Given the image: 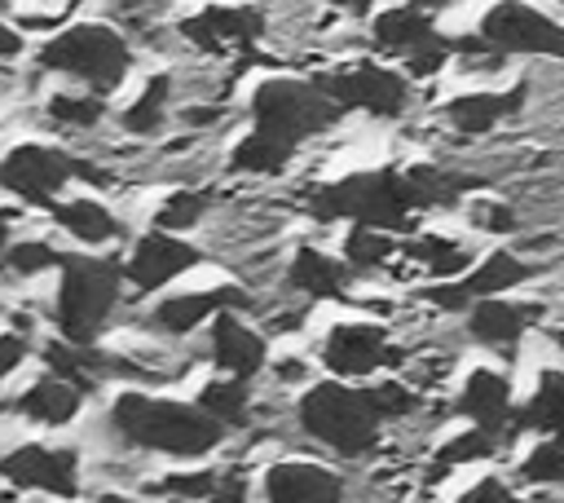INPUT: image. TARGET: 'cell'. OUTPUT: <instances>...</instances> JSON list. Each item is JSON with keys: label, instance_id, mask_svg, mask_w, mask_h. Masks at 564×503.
Instances as JSON below:
<instances>
[{"label": "cell", "instance_id": "cell-1", "mask_svg": "<svg viewBox=\"0 0 564 503\" xmlns=\"http://www.w3.org/2000/svg\"><path fill=\"white\" fill-rule=\"evenodd\" d=\"M476 185H480V176L441 172L432 163H419V168H405V172L379 168V172H352L335 185H322L308 199V212L317 221H352V225L392 234V229H410L419 212L445 207V203H454L458 194H467Z\"/></svg>", "mask_w": 564, "mask_h": 503}, {"label": "cell", "instance_id": "cell-2", "mask_svg": "<svg viewBox=\"0 0 564 503\" xmlns=\"http://www.w3.org/2000/svg\"><path fill=\"white\" fill-rule=\"evenodd\" d=\"M256 128L234 146L238 172H282L295 146L339 119V106L304 79H269L251 97Z\"/></svg>", "mask_w": 564, "mask_h": 503}, {"label": "cell", "instance_id": "cell-3", "mask_svg": "<svg viewBox=\"0 0 564 503\" xmlns=\"http://www.w3.org/2000/svg\"><path fill=\"white\" fill-rule=\"evenodd\" d=\"M110 424L123 441L141 450H163L176 459L207 454L220 441V419H212L203 406L167 402V397H145V393H119L110 406Z\"/></svg>", "mask_w": 564, "mask_h": 503}, {"label": "cell", "instance_id": "cell-4", "mask_svg": "<svg viewBox=\"0 0 564 503\" xmlns=\"http://www.w3.org/2000/svg\"><path fill=\"white\" fill-rule=\"evenodd\" d=\"M62 278H57V300H53V322L62 331V340L70 344H93L97 331L106 327L115 300H119V282H123V265L110 256H88V252H66L62 256Z\"/></svg>", "mask_w": 564, "mask_h": 503}, {"label": "cell", "instance_id": "cell-5", "mask_svg": "<svg viewBox=\"0 0 564 503\" xmlns=\"http://www.w3.org/2000/svg\"><path fill=\"white\" fill-rule=\"evenodd\" d=\"M40 66L79 79L93 93H115L132 66V49L106 22H75L40 49Z\"/></svg>", "mask_w": 564, "mask_h": 503}, {"label": "cell", "instance_id": "cell-6", "mask_svg": "<svg viewBox=\"0 0 564 503\" xmlns=\"http://www.w3.org/2000/svg\"><path fill=\"white\" fill-rule=\"evenodd\" d=\"M379 402L375 388H348V384H313L300 402V424L308 437L326 441L339 454H361L379 437Z\"/></svg>", "mask_w": 564, "mask_h": 503}, {"label": "cell", "instance_id": "cell-7", "mask_svg": "<svg viewBox=\"0 0 564 503\" xmlns=\"http://www.w3.org/2000/svg\"><path fill=\"white\" fill-rule=\"evenodd\" d=\"M317 88L339 106V110H366V115H379V119H397L410 101L405 93V79L388 66H375V62H357V66H344V71H330L317 79Z\"/></svg>", "mask_w": 564, "mask_h": 503}, {"label": "cell", "instance_id": "cell-8", "mask_svg": "<svg viewBox=\"0 0 564 503\" xmlns=\"http://www.w3.org/2000/svg\"><path fill=\"white\" fill-rule=\"evenodd\" d=\"M79 159H70L66 150H53V146H40V141H26V146H13L4 159H0V190L22 199V203H57V190L75 176Z\"/></svg>", "mask_w": 564, "mask_h": 503}, {"label": "cell", "instance_id": "cell-9", "mask_svg": "<svg viewBox=\"0 0 564 503\" xmlns=\"http://www.w3.org/2000/svg\"><path fill=\"white\" fill-rule=\"evenodd\" d=\"M480 44L489 53H546L564 57V26L520 0H502L480 22Z\"/></svg>", "mask_w": 564, "mask_h": 503}, {"label": "cell", "instance_id": "cell-10", "mask_svg": "<svg viewBox=\"0 0 564 503\" xmlns=\"http://www.w3.org/2000/svg\"><path fill=\"white\" fill-rule=\"evenodd\" d=\"M0 477L18 490H40L53 499H75L79 494V454L70 446H13L0 454Z\"/></svg>", "mask_w": 564, "mask_h": 503}, {"label": "cell", "instance_id": "cell-11", "mask_svg": "<svg viewBox=\"0 0 564 503\" xmlns=\"http://www.w3.org/2000/svg\"><path fill=\"white\" fill-rule=\"evenodd\" d=\"M375 44L388 49V53H401L405 66H410V75H436L441 62H445V53L454 49L445 35H436L432 18L423 9H414V4L379 13L375 18Z\"/></svg>", "mask_w": 564, "mask_h": 503}, {"label": "cell", "instance_id": "cell-12", "mask_svg": "<svg viewBox=\"0 0 564 503\" xmlns=\"http://www.w3.org/2000/svg\"><path fill=\"white\" fill-rule=\"evenodd\" d=\"M189 265H198L194 243H181L176 234L154 229V234H145V238L132 247V256H128V265H123V278H128L137 291H159L163 282H172V278L185 274Z\"/></svg>", "mask_w": 564, "mask_h": 503}, {"label": "cell", "instance_id": "cell-13", "mask_svg": "<svg viewBox=\"0 0 564 503\" xmlns=\"http://www.w3.org/2000/svg\"><path fill=\"white\" fill-rule=\"evenodd\" d=\"M322 357H326V366L335 375H370V371L397 362V353L388 349L383 331L370 327V322H344V327H335L326 335Z\"/></svg>", "mask_w": 564, "mask_h": 503}, {"label": "cell", "instance_id": "cell-14", "mask_svg": "<svg viewBox=\"0 0 564 503\" xmlns=\"http://www.w3.org/2000/svg\"><path fill=\"white\" fill-rule=\"evenodd\" d=\"M181 31H185L189 44L212 49V53H220V49H242V44H251V40L264 31V13H260V9L212 4V9H203V13H194V18H185Z\"/></svg>", "mask_w": 564, "mask_h": 503}, {"label": "cell", "instance_id": "cell-15", "mask_svg": "<svg viewBox=\"0 0 564 503\" xmlns=\"http://www.w3.org/2000/svg\"><path fill=\"white\" fill-rule=\"evenodd\" d=\"M264 499L269 503H339L344 481L317 463H278L264 477Z\"/></svg>", "mask_w": 564, "mask_h": 503}, {"label": "cell", "instance_id": "cell-16", "mask_svg": "<svg viewBox=\"0 0 564 503\" xmlns=\"http://www.w3.org/2000/svg\"><path fill=\"white\" fill-rule=\"evenodd\" d=\"M247 304V291L238 287H212V291H189V296H172L154 309V322L172 335H185L194 331L198 322H207L212 313H229V309H242Z\"/></svg>", "mask_w": 564, "mask_h": 503}, {"label": "cell", "instance_id": "cell-17", "mask_svg": "<svg viewBox=\"0 0 564 503\" xmlns=\"http://www.w3.org/2000/svg\"><path fill=\"white\" fill-rule=\"evenodd\" d=\"M212 362L234 379H251L264 366V340L247 331L234 313H216L212 322Z\"/></svg>", "mask_w": 564, "mask_h": 503}, {"label": "cell", "instance_id": "cell-18", "mask_svg": "<svg viewBox=\"0 0 564 503\" xmlns=\"http://www.w3.org/2000/svg\"><path fill=\"white\" fill-rule=\"evenodd\" d=\"M79 402H84V393H79L70 379L40 375V379H35V384L13 402V410H18L22 419H31V424L62 428V424H70V419L79 415Z\"/></svg>", "mask_w": 564, "mask_h": 503}, {"label": "cell", "instance_id": "cell-19", "mask_svg": "<svg viewBox=\"0 0 564 503\" xmlns=\"http://www.w3.org/2000/svg\"><path fill=\"white\" fill-rule=\"evenodd\" d=\"M458 410L467 419H476V428L498 437L511 419V384L498 371H471V379L458 393Z\"/></svg>", "mask_w": 564, "mask_h": 503}, {"label": "cell", "instance_id": "cell-20", "mask_svg": "<svg viewBox=\"0 0 564 503\" xmlns=\"http://www.w3.org/2000/svg\"><path fill=\"white\" fill-rule=\"evenodd\" d=\"M524 97H529V84H516V88H507V93H467V97H454V101L445 106V119H449L458 132L476 137V132H489L498 119L516 115V110L524 106Z\"/></svg>", "mask_w": 564, "mask_h": 503}, {"label": "cell", "instance_id": "cell-21", "mask_svg": "<svg viewBox=\"0 0 564 503\" xmlns=\"http://www.w3.org/2000/svg\"><path fill=\"white\" fill-rule=\"evenodd\" d=\"M538 313H542V304H507V300L489 296V300L471 304L467 327H471V335L480 344H516L524 335V327L538 322Z\"/></svg>", "mask_w": 564, "mask_h": 503}, {"label": "cell", "instance_id": "cell-22", "mask_svg": "<svg viewBox=\"0 0 564 503\" xmlns=\"http://www.w3.org/2000/svg\"><path fill=\"white\" fill-rule=\"evenodd\" d=\"M48 212H53V221H57L70 238H79V243H88V247L119 234V221H115L110 207L97 203V199H62V203H48Z\"/></svg>", "mask_w": 564, "mask_h": 503}, {"label": "cell", "instance_id": "cell-23", "mask_svg": "<svg viewBox=\"0 0 564 503\" xmlns=\"http://www.w3.org/2000/svg\"><path fill=\"white\" fill-rule=\"evenodd\" d=\"M291 282L300 291L317 296V300H335L348 287V269L339 260H330L326 252H317V247H300L295 260H291Z\"/></svg>", "mask_w": 564, "mask_h": 503}, {"label": "cell", "instance_id": "cell-24", "mask_svg": "<svg viewBox=\"0 0 564 503\" xmlns=\"http://www.w3.org/2000/svg\"><path fill=\"white\" fill-rule=\"evenodd\" d=\"M524 278H529V265H524L520 256L494 252L480 269H471L467 278H458V291H463L467 304H471V300H489V296H498V291H507V287H516V282H524Z\"/></svg>", "mask_w": 564, "mask_h": 503}, {"label": "cell", "instance_id": "cell-25", "mask_svg": "<svg viewBox=\"0 0 564 503\" xmlns=\"http://www.w3.org/2000/svg\"><path fill=\"white\" fill-rule=\"evenodd\" d=\"M520 428H542L555 441H564V375L560 371H546L542 375L533 402L520 410Z\"/></svg>", "mask_w": 564, "mask_h": 503}, {"label": "cell", "instance_id": "cell-26", "mask_svg": "<svg viewBox=\"0 0 564 503\" xmlns=\"http://www.w3.org/2000/svg\"><path fill=\"white\" fill-rule=\"evenodd\" d=\"M405 252H410L414 260H423L436 278H458V274L467 269V260H471L467 247H458V243H449V238H432V234L405 243Z\"/></svg>", "mask_w": 564, "mask_h": 503}, {"label": "cell", "instance_id": "cell-27", "mask_svg": "<svg viewBox=\"0 0 564 503\" xmlns=\"http://www.w3.org/2000/svg\"><path fill=\"white\" fill-rule=\"evenodd\" d=\"M167 93H172V79L167 75H154L145 88H141V97L123 110V128L128 132H154L159 124H163V110H167Z\"/></svg>", "mask_w": 564, "mask_h": 503}, {"label": "cell", "instance_id": "cell-28", "mask_svg": "<svg viewBox=\"0 0 564 503\" xmlns=\"http://www.w3.org/2000/svg\"><path fill=\"white\" fill-rule=\"evenodd\" d=\"M198 406L220 424H242L247 419V379H212L198 393Z\"/></svg>", "mask_w": 564, "mask_h": 503}, {"label": "cell", "instance_id": "cell-29", "mask_svg": "<svg viewBox=\"0 0 564 503\" xmlns=\"http://www.w3.org/2000/svg\"><path fill=\"white\" fill-rule=\"evenodd\" d=\"M4 265L18 278H35L44 269H57L62 265V252H53V243H44V238H18V243L4 247Z\"/></svg>", "mask_w": 564, "mask_h": 503}, {"label": "cell", "instance_id": "cell-30", "mask_svg": "<svg viewBox=\"0 0 564 503\" xmlns=\"http://www.w3.org/2000/svg\"><path fill=\"white\" fill-rule=\"evenodd\" d=\"M203 207H207L203 194H194V190H176V194H167V199L159 203V212H154V229H163V234H181V229H189V225L203 221Z\"/></svg>", "mask_w": 564, "mask_h": 503}, {"label": "cell", "instance_id": "cell-31", "mask_svg": "<svg viewBox=\"0 0 564 503\" xmlns=\"http://www.w3.org/2000/svg\"><path fill=\"white\" fill-rule=\"evenodd\" d=\"M392 238H388V229H366V225H357L352 234H348V243H344V256L357 265V269H375V265H383L388 256H392Z\"/></svg>", "mask_w": 564, "mask_h": 503}, {"label": "cell", "instance_id": "cell-32", "mask_svg": "<svg viewBox=\"0 0 564 503\" xmlns=\"http://www.w3.org/2000/svg\"><path fill=\"white\" fill-rule=\"evenodd\" d=\"M494 446H498V437H494V432L471 428V432H463V437H454V441H445V446H441V454H436V472H445V468H454V463L485 459V454H494Z\"/></svg>", "mask_w": 564, "mask_h": 503}, {"label": "cell", "instance_id": "cell-33", "mask_svg": "<svg viewBox=\"0 0 564 503\" xmlns=\"http://www.w3.org/2000/svg\"><path fill=\"white\" fill-rule=\"evenodd\" d=\"M48 115L57 119V124H70V128H93L101 115H106V106L97 101V97H75V93H53L48 97Z\"/></svg>", "mask_w": 564, "mask_h": 503}, {"label": "cell", "instance_id": "cell-34", "mask_svg": "<svg viewBox=\"0 0 564 503\" xmlns=\"http://www.w3.org/2000/svg\"><path fill=\"white\" fill-rule=\"evenodd\" d=\"M159 494H176V499H212L216 503V494H220V477L216 472H176V477H163L159 485H154Z\"/></svg>", "mask_w": 564, "mask_h": 503}, {"label": "cell", "instance_id": "cell-35", "mask_svg": "<svg viewBox=\"0 0 564 503\" xmlns=\"http://www.w3.org/2000/svg\"><path fill=\"white\" fill-rule=\"evenodd\" d=\"M524 481H564V441H542L524 463H520Z\"/></svg>", "mask_w": 564, "mask_h": 503}, {"label": "cell", "instance_id": "cell-36", "mask_svg": "<svg viewBox=\"0 0 564 503\" xmlns=\"http://www.w3.org/2000/svg\"><path fill=\"white\" fill-rule=\"evenodd\" d=\"M467 216H471L476 229H489V234H511L516 229V212L507 203H471Z\"/></svg>", "mask_w": 564, "mask_h": 503}, {"label": "cell", "instance_id": "cell-37", "mask_svg": "<svg viewBox=\"0 0 564 503\" xmlns=\"http://www.w3.org/2000/svg\"><path fill=\"white\" fill-rule=\"evenodd\" d=\"M26 362V335L22 331H0V384Z\"/></svg>", "mask_w": 564, "mask_h": 503}, {"label": "cell", "instance_id": "cell-38", "mask_svg": "<svg viewBox=\"0 0 564 503\" xmlns=\"http://www.w3.org/2000/svg\"><path fill=\"white\" fill-rule=\"evenodd\" d=\"M375 402H379L383 419H388V415H405V410L414 406V397H410L401 384H379V388H375Z\"/></svg>", "mask_w": 564, "mask_h": 503}, {"label": "cell", "instance_id": "cell-39", "mask_svg": "<svg viewBox=\"0 0 564 503\" xmlns=\"http://www.w3.org/2000/svg\"><path fill=\"white\" fill-rule=\"evenodd\" d=\"M458 503H516V494H511L502 481H494V477H489V481L471 485V490H467Z\"/></svg>", "mask_w": 564, "mask_h": 503}, {"label": "cell", "instance_id": "cell-40", "mask_svg": "<svg viewBox=\"0 0 564 503\" xmlns=\"http://www.w3.org/2000/svg\"><path fill=\"white\" fill-rule=\"evenodd\" d=\"M18 53H22V31L0 22V57H18Z\"/></svg>", "mask_w": 564, "mask_h": 503}, {"label": "cell", "instance_id": "cell-41", "mask_svg": "<svg viewBox=\"0 0 564 503\" xmlns=\"http://www.w3.org/2000/svg\"><path fill=\"white\" fill-rule=\"evenodd\" d=\"M278 375H282V379H300V375H304V366H300V362H282V366H278Z\"/></svg>", "mask_w": 564, "mask_h": 503}, {"label": "cell", "instance_id": "cell-42", "mask_svg": "<svg viewBox=\"0 0 564 503\" xmlns=\"http://www.w3.org/2000/svg\"><path fill=\"white\" fill-rule=\"evenodd\" d=\"M9 221H13V212H0V252L13 243V238H9Z\"/></svg>", "mask_w": 564, "mask_h": 503}, {"label": "cell", "instance_id": "cell-43", "mask_svg": "<svg viewBox=\"0 0 564 503\" xmlns=\"http://www.w3.org/2000/svg\"><path fill=\"white\" fill-rule=\"evenodd\" d=\"M97 503H137V499H128V494H101Z\"/></svg>", "mask_w": 564, "mask_h": 503}, {"label": "cell", "instance_id": "cell-44", "mask_svg": "<svg viewBox=\"0 0 564 503\" xmlns=\"http://www.w3.org/2000/svg\"><path fill=\"white\" fill-rule=\"evenodd\" d=\"M410 4H414V9H419V4H427V9H436V4H445V0H410Z\"/></svg>", "mask_w": 564, "mask_h": 503}, {"label": "cell", "instance_id": "cell-45", "mask_svg": "<svg viewBox=\"0 0 564 503\" xmlns=\"http://www.w3.org/2000/svg\"><path fill=\"white\" fill-rule=\"evenodd\" d=\"M4 4H13V0H0V9H4Z\"/></svg>", "mask_w": 564, "mask_h": 503}, {"label": "cell", "instance_id": "cell-46", "mask_svg": "<svg viewBox=\"0 0 564 503\" xmlns=\"http://www.w3.org/2000/svg\"><path fill=\"white\" fill-rule=\"evenodd\" d=\"M66 4H79V0H66Z\"/></svg>", "mask_w": 564, "mask_h": 503}]
</instances>
